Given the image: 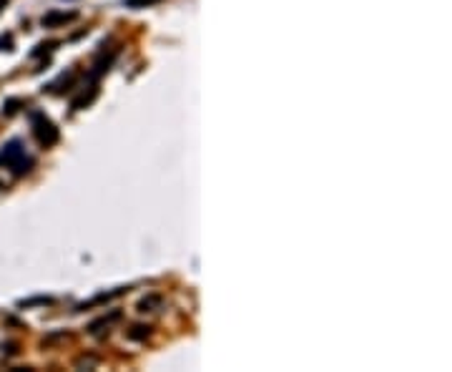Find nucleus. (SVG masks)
Segmentation results:
<instances>
[{"label":"nucleus","instance_id":"obj_8","mask_svg":"<svg viewBox=\"0 0 452 372\" xmlns=\"http://www.w3.org/2000/svg\"><path fill=\"white\" fill-rule=\"evenodd\" d=\"M156 3H161V0H123L126 8H149V6H156Z\"/></svg>","mask_w":452,"mask_h":372},{"label":"nucleus","instance_id":"obj_13","mask_svg":"<svg viewBox=\"0 0 452 372\" xmlns=\"http://www.w3.org/2000/svg\"><path fill=\"white\" fill-rule=\"evenodd\" d=\"M11 48H13L11 35H0V50H11Z\"/></svg>","mask_w":452,"mask_h":372},{"label":"nucleus","instance_id":"obj_11","mask_svg":"<svg viewBox=\"0 0 452 372\" xmlns=\"http://www.w3.org/2000/svg\"><path fill=\"white\" fill-rule=\"evenodd\" d=\"M55 45H58L55 40H50V43H40L38 48L33 50V58H38V56H43V53H48V50H53Z\"/></svg>","mask_w":452,"mask_h":372},{"label":"nucleus","instance_id":"obj_4","mask_svg":"<svg viewBox=\"0 0 452 372\" xmlns=\"http://www.w3.org/2000/svg\"><path fill=\"white\" fill-rule=\"evenodd\" d=\"M116 320H121V312H111L108 317H101V320H96V322L91 325L89 332H91V334H103V332H108L111 322H116Z\"/></svg>","mask_w":452,"mask_h":372},{"label":"nucleus","instance_id":"obj_9","mask_svg":"<svg viewBox=\"0 0 452 372\" xmlns=\"http://www.w3.org/2000/svg\"><path fill=\"white\" fill-rule=\"evenodd\" d=\"M16 344H13V342H8V344H0V362H6L8 360V357H13V355H16Z\"/></svg>","mask_w":452,"mask_h":372},{"label":"nucleus","instance_id":"obj_10","mask_svg":"<svg viewBox=\"0 0 452 372\" xmlns=\"http://www.w3.org/2000/svg\"><path fill=\"white\" fill-rule=\"evenodd\" d=\"M149 332H151V327H141V325H136V327H131L128 337H131V339H144V337H149Z\"/></svg>","mask_w":452,"mask_h":372},{"label":"nucleus","instance_id":"obj_6","mask_svg":"<svg viewBox=\"0 0 452 372\" xmlns=\"http://www.w3.org/2000/svg\"><path fill=\"white\" fill-rule=\"evenodd\" d=\"M156 307H161V297H156V295H151V297H146V300L138 302V312H154Z\"/></svg>","mask_w":452,"mask_h":372},{"label":"nucleus","instance_id":"obj_5","mask_svg":"<svg viewBox=\"0 0 452 372\" xmlns=\"http://www.w3.org/2000/svg\"><path fill=\"white\" fill-rule=\"evenodd\" d=\"M96 96H98V84L94 81V84L89 86V94L83 91V94L78 96L76 101H73V111H78V108H86V106H91V103H94Z\"/></svg>","mask_w":452,"mask_h":372},{"label":"nucleus","instance_id":"obj_1","mask_svg":"<svg viewBox=\"0 0 452 372\" xmlns=\"http://www.w3.org/2000/svg\"><path fill=\"white\" fill-rule=\"evenodd\" d=\"M0 167L11 169L13 176H26L33 169V156H28L23 141L13 139L0 149Z\"/></svg>","mask_w":452,"mask_h":372},{"label":"nucleus","instance_id":"obj_3","mask_svg":"<svg viewBox=\"0 0 452 372\" xmlns=\"http://www.w3.org/2000/svg\"><path fill=\"white\" fill-rule=\"evenodd\" d=\"M76 21V13H66V11H50L40 18V26L43 28H58V26H66V23Z\"/></svg>","mask_w":452,"mask_h":372},{"label":"nucleus","instance_id":"obj_12","mask_svg":"<svg viewBox=\"0 0 452 372\" xmlns=\"http://www.w3.org/2000/svg\"><path fill=\"white\" fill-rule=\"evenodd\" d=\"M33 305H50V300L48 297H35V300L21 302V307H33Z\"/></svg>","mask_w":452,"mask_h":372},{"label":"nucleus","instance_id":"obj_7","mask_svg":"<svg viewBox=\"0 0 452 372\" xmlns=\"http://www.w3.org/2000/svg\"><path fill=\"white\" fill-rule=\"evenodd\" d=\"M21 106H23L21 98L6 101V103H3V113H6V116H13V113H18V108H21Z\"/></svg>","mask_w":452,"mask_h":372},{"label":"nucleus","instance_id":"obj_14","mask_svg":"<svg viewBox=\"0 0 452 372\" xmlns=\"http://www.w3.org/2000/svg\"><path fill=\"white\" fill-rule=\"evenodd\" d=\"M6 3H8V0H0V11H3V6H6Z\"/></svg>","mask_w":452,"mask_h":372},{"label":"nucleus","instance_id":"obj_2","mask_svg":"<svg viewBox=\"0 0 452 372\" xmlns=\"http://www.w3.org/2000/svg\"><path fill=\"white\" fill-rule=\"evenodd\" d=\"M30 128H33V136L43 149H50V146L58 144L61 134H58V128L55 123L45 116L43 111H30Z\"/></svg>","mask_w":452,"mask_h":372}]
</instances>
